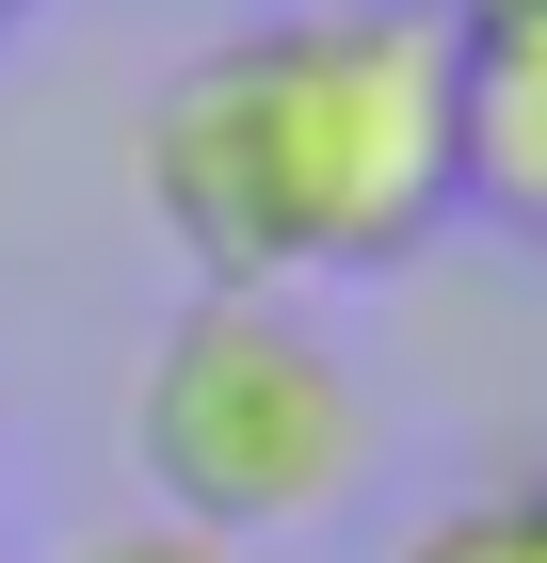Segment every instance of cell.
Masks as SVG:
<instances>
[{
    "label": "cell",
    "mask_w": 547,
    "mask_h": 563,
    "mask_svg": "<svg viewBox=\"0 0 547 563\" xmlns=\"http://www.w3.org/2000/svg\"><path fill=\"white\" fill-rule=\"evenodd\" d=\"M129 467L162 483L177 531H306L371 483V387L322 322H291L274 290H194L129 371Z\"/></svg>",
    "instance_id": "obj_2"
},
{
    "label": "cell",
    "mask_w": 547,
    "mask_h": 563,
    "mask_svg": "<svg viewBox=\"0 0 547 563\" xmlns=\"http://www.w3.org/2000/svg\"><path fill=\"white\" fill-rule=\"evenodd\" d=\"M0 16H17V0H0Z\"/></svg>",
    "instance_id": "obj_8"
},
{
    "label": "cell",
    "mask_w": 547,
    "mask_h": 563,
    "mask_svg": "<svg viewBox=\"0 0 547 563\" xmlns=\"http://www.w3.org/2000/svg\"><path fill=\"white\" fill-rule=\"evenodd\" d=\"M515 548H532V563H547V483H532V499H515Z\"/></svg>",
    "instance_id": "obj_7"
},
{
    "label": "cell",
    "mask_w": 547,
    "mask_h": 563,
    "mask_svg": "<svg viewBox=\"0 0 547 563\" xmlns=\"http://www.w3.org/2000/svg\"><path fill=\"white\" fill-rule=\"evenodd\" d=\"M145 210L210 290L386 274L451 210V16L435 0H291L145 97Z\"/></svg>",
    "instance_id": "obj_1"
},
{
    "label": "cell",
    "mask_w": 547,
    "mask_h": 563,
    "mask_svg": "<svg viewBox=\"0 0 547 563\" xmlns=\"http://www.w3.org/2000/svg\"><path fill=\"white\" fill-rule=\"evenodd\" d=\"M451 33H547V0H435Z\"/></svg>",
    "instance_id": "obj_6"
},
{
    "label": "cell",
    "mask_w": 547,
    "mask_h": 563,
    "mask_svg": "<svg viewBox=\"0 0 547 563\" xmlns=\"http://www.w3.org/2000/svg\"><path fill=\"white\" fill-rule=\"evenodd\" d=\"M386 563H532V548H515V499H451V516H419Z\"/></svg>",
    "instance_id": "obj_4"
},
{
    "label": "cell",
    "mask_w": 547,
    "mask_h": 563,
    "mask_svg": "<svg viewBox=\"0 0 547 563\" xmlns=\"http://www.w3.org/2000/svg\"><path fill=\"white\" fill-rule=\"evenodd\" d=\"M65 563H242V548H210V531H177V516H113V531H81Z\"/></svg>",
    "instance_id": "obj_5"
},
{
    "label": "cell",
    "mask_w": 547,
    "mask_h": 563,
    "mask_svg": "<svg viewBox=\"0 0 547 563\" xmlns=\"http://www.w3.org/2000/svg\"><path fill=\"white\" fill-rule=\"evenodd\" d=\"M451 210L547 225V33H451Z\"/></svg>",
    "instance_id": "obj_3"
}]
</instances>
